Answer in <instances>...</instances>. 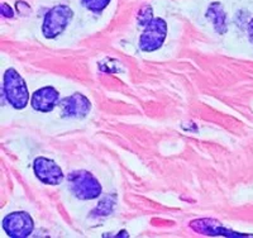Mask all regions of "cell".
<instances>
[{"label": "cell", "mask_w": 253, "mask_h": 238, "mask_svg": "<svg viewBox=\"0 0 253 238\" xmlns=\"http://www.w3.org/2000/svg\"><path fill=\"white\" fill-rule=\"evenodd\" d=\"M4 93L9 104L20 110L28 104L29 93L24 79L14 69H8L4 74Z\"/></svg>", "instance_id": "cell-1"}, {"label": "cell", "mask_w": 253, "mask_h": 238, "mask_svg": "<svg viewBox=\"0 0 253 238\" xmlns=\"http://www.w3.org/2000/svg\"><path fill=\"white\" fill-rule=\"evenodd\" d=\"M67 180L72 194L81 200L96 199L101 194L100 184L90 172L84 170L74 171L70 174Z\"/></svg>", "instance_id": "cell-2"}, {"label": "cell", "mask_w": 253, "mask_h": 238, "mask_svg": "<svg viewBox=\"0 0 253 238\" xmlns=\"http://www.w3.org/2000/svg\"><path fill=\"white\" fill-rule=\"evenodd\" d=\"M72 10L67 5H56L49 10L43 19L42 33L46 38H56L62 33L72 19Z\"/></svg>", "instance_id": "cell-3"}, {"label": "cell", "mask_w": 253, "mask_h": 238, "mask_svg": "<svg viewBox=\"0 0 253 238\" xmlns=\"http://www.w3.org/2000/svg\"><path fill=\"white\" fill-rule=\"evenodd\" d=\"M167 36V24L161 18H153L148 26L144 27L139 47L144 52H153L164 45Z\"/></svg>", "instance_id": "cell-4"}, {"label": "cell", "mask_w": 253, "mask_h": 238, "mask_svg": "<svg viewBox=\"0 0 253 238\" xmlns=\"http://www.w3.org/2000/svg\"><path fill=\"white\" fill-rule=\"evenodd\" d=\"M33 219L26 212L10 213L4 218L3 228L9 237L26 238L33 231Z\"/></svg>", "instance_id": "cell-5"}, {"label": "cell", "mask_w": 253, "mask_h": 238, "mask_svg": "<svg viewBox=\"0 0 253 238\" xmlns=\"http://www.w3.org/2000/svg\"><path fill=\"white\" fill-rule=\"evenodd\" d=\"M35 174L47 185H58L63 180V172L55 161L47 157H37L33 162Z\"/></svg>", "instance_id": "cell-6"}, {"label": "cell", "mask_w": 253, "mask_h": 238, "mask_svg": "<svg viewBox=\"0 0 253 238\" xmlns=\"http://www.w3.org/2000/svg\"><path fill=\"white\" fill-rule=\"evenodd\" d=\"M61 115L65 118H85L91 110V103L83 94L71 95L69 98L60 101Z\"/></svg>", "instance_id": "cell-7"}, {"label": "cell", "mask_w": 253, "mask_h": 238, "mask_svg": "<svg viewBox=\"0 0 253 238\" xmlns=\"http://www.w3.org/2000/svg\"><path fill=\"white\" fill-rule=\"evenodd\" d=\"M58 99H60V94H58L55 88L44 86V88H41L32 95V108L37 110V112L48 113L53 110L56 104L58 103Z\"/></svg>", "instance_id": "cell-8"}, {"label": "cell", "mask_w": 253, "mask_h": 238, "mask_svg": "<svg viewBox=\"0 0 253 238\" xmlns=\"http://www.w3.org/2000/svg\"><path fill=\"white\" fill-rule=\"evenodd\" d=\"M207 18H209L213 22L214 27H215V31L218 33H221V35L225 33V31H227V17H225L224 9H223V6L220 4H210V6L208 8Z\"/></svg>", "instance_id": "cell-9"}, {"label": "cell", "mask_w": 253, "mask_h": 238, "mask_svg": "<svg viewBox=\"0 0 253 238\" xmlns=\"http://www.w3.org/2000/svg\"><path fill=\"white\" fill-rule=\"evenodd\" d=\"M153 15H152V8L150 5H144L142 6L141 10L138 12V15H137V22H138L139 26L146 27L152 22Z\"/></svg>", "instance_id": "cell-10"}, {"label": "cell", "mask_w": 253, "mask_h": 238, "mask_svg": "<svg viewBox=\"0 0 253 238\" xmlns=\"http://www.w3.org/2000/svg\"><path fill=\"white\" fill-rule=\"evenodd\" d=\"M110 0H83V5L94 13H99L107 8Z\"/></svg>", "instance_id": "cell-11"}, {"label": "cell", "mask_w": 253, "mask_h": 238, "mask_svg": "<svg viewBox=\"0 0 253 238\" xmlns=\"http://www.w3.org/2000/svg\"><path fill=\"white\" fill-rule=\"evenodd\" d=\"M0 12H1V15H3V17H5V18H12L13 15H14L13 9L5 3L1 4V6H0Z\"/></svg>", "instance_id": "cell-12"}, {"label": "cell", "mask_w": 253, "mask_h": 238, "mask_svg": "<svg viewBox=\"0 0 253 238\" xmlns=\"http://www.w3.org/2000/svg\"><path fill=\"white\" fill-rule=\"evenodd\" d=\"M248 36H250L251 42L253 43V19H251V22L248 23Z\"/></svg>", "instance_id": "cell-13"}]
</instances>
